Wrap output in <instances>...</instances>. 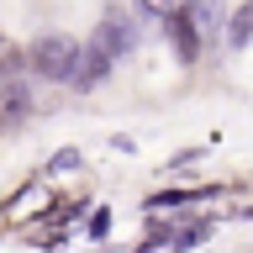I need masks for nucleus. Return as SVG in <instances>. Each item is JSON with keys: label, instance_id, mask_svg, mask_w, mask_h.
Here are the masks:
<instances>
[{"label": "nucleus", "instance_id": "423d86ee", "mask_svg": "<svg viewBox=\"0 0 253 253\" xmlns=\"http://www.w3.org/2000/svg\"><path fill=\"white\" fill-rule=\"evenodd\" d=\"M69 169H79V153H58L53 158V174H69Z\"/></svg>", "mask_w": 253, "mask_h": 253}, {"label": "nucleus", "instance_id": "f257e3e1", "mask_svg": "<svg viewBox=\"0 0 253 253\" xmlns=\"http://www.w3.org/2000/svg\"><path fill=\"white\" fill-rule=\"evenodd\" d=\"M32 69L47 79H74L79 58H84V42H74V37H42V42H32Z\"/></svg>", "mask_w": 253, "mask_h": 253}, {"label": "nucleus", "instance_id": "20e7f679", "mask_svg": "<svg viewBox=\"0 0 253 253\" xmlns=\"http://www.w3.org/2000/svg\"><path fill=\"white\" fill-rule=\"evenodd\" d=\"M248 37H253V5H243L232 16V42H248Z\"/></svg>", "mask_w": 253, "mask_h": 253}, {"label": "nucleus", "instance_id": "7ed1b4c3", "mask_svg": "<svg viewBox=\"0 0 253 253\" xmlns=\"http://www.w3.org/2000/svg\"><path fill=\"white\" fill-rule=\"evenodd\" d=\"M32 111V95H27V84H0V126H21V116Z\"/></svg>", "mask_w": 253, "mask_h": 253}, {"label": "nucleus", "instance_id": "39448f33", "mask_svg": "<svg viewBox=\"0 0 253 253\" xmlns=\"http://www.w3.org/2000/svg\"><path fill=\"white\" fill-rule=\"evenodd\" d=\"M21 58H27V53H21V47H16L11 37H0V74H11V69H16Z\"/></svg>", "mask_w": 253, "mask_h": 253}, {"label": "nucleus", "instance_id": "f03ea898", "mask_svg": "<svg viewBox=\"0 0 253 253\" xmlns=\"http://www.w3.org/2000/svg\"><path fill=\"white\" fill-rule=\"evenodd\" d=\"M95 53H100V58H116V53H126V47H132V27H126V21H122V16H116V11H111L106 16V21H100V32H95Z\"/></svg>", "mask_w": 253, "mask_h": 253}]
</instances>
